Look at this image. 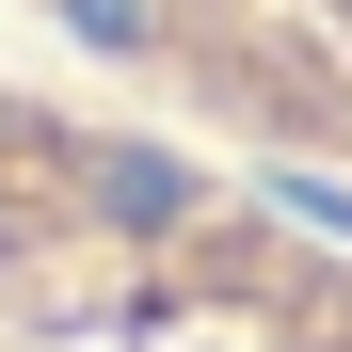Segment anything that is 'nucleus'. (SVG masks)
Masks as SVG:
<instances>
[{
    "label": "nucleus",
    "instance_id": "obj_1",
    "mask_svg": "<svg viewBox=\"0 0 352 352\" xmlns=\"http://www.w3.org/2000/svg\"><path fill=\"white\" fill-rule=\"evenodd\" d=\"M0 352H352V241L160 129L0 96Z\"/></svg>",
    "mask_w": 352,
    "mask_h": 352
},
{
    "label": "nucleus",
    "instance_id": "obj_2",
    "mask_svg": "<svg viewBox=\"0 0 352 352\" xmlns=\"http://www.w3.org/2000/svg\"><path fill=\"white\" fill-rule=\"evenodd\" d=\"M32 16L112 80L176 96L192 129L352 192V0H32Z\"/></svg>",
    "mask_w": 352,
    "mask_h": 352
}]
</instances>
